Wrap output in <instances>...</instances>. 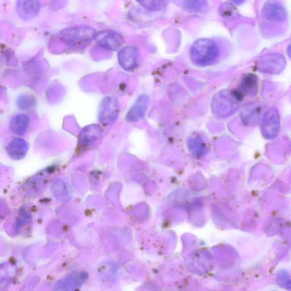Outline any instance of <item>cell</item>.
<instances>
[{
	"instance_id": "cell-1",
	"label": "cell",
	"mask_w": 291,
	"mask_h": 291,
	"mask_svg": "<svg viewBox=\"0 0 291 291\" xmlns=\"http://www.w3.org/2000/svg\"><path fill=\"white\" fill-rule=\"evenodd\" d=\"M219 54L218 45L212 40L203 38L197 40L190 50L192 61L199 66H207L212 64Z\"/></svg>"
},
{
	"instance_id": "cell-2",
	"label": "cell",
	"mask_w": 291,
	"mask_h": 291,
	"mask_svg": "<svg viewBox=\"0 0 291 291\" xmlns=\"http://www.w3.org/2000/svg\"><path fill=\"white\" fill-rule=\"evenodd\" d=\"M243 95L238 90H225L215 95L212 102L213 113L220 117L229 116L237 107V103L241 101Z\"/></svg>"
},
{
	"instance_id": "cell-3",
	"label": "cell",
	"mask_w": 291,
	"mask_h": 291,
	"mask_svg": "<svg viewBox=\"0 0 291 291\" xmlns=\"http://www.w3.org/2000/svg\"><path fill=\"white\" fill-rule=\"evenodd\" d=\"M96 35L94 29L83 26L64 29L60 33L59 37L65 42L78 44L91 41Z\"/></svg>"
},
{
	"instance_id": "cell-4",
	"label": "cell",
	"mask_w": 291,
	"mask_h": 291,
	"mask_svg": "<svg viewBox=\"0 0 291 291\" xmlns=\"http://www.w3.org/2000/svg\"><path fill=\"white\" fill-rule=\"evenodd\" d=\"M280 128V116L278 110L271 108L265 113L262 125L263 136L267 139L277 137Z\"/></svg>"
},
{
	"instance_id": "cell-5",
	"label": "cell",
	"mask_w": 291,
	"mask_h": 291,
	"mask_svg": "<svg viewBox=\"0 0 291 291\" xmlns=\"http://www.w3.org/2000/svg\"><path fill=\"white\" fill-rule=\"evenodd\" d=\"M285 66L284 58L279 54H268L261 58L258 63L260 71L265 74H277L283 71Z\"/></svg>"
},
{
	"instance_id": "cell-6",
	"label": "cell",
	"mask_w": 291,
	"mask_h": 291,
	"mask_svg": "<svg viewBox=\"0 0 291 291\" xmlns=\"http://www.w3.org/2000/svg\"><path fill=\"white\" fill-rule=\"evenodd\" d=\"M119 113V105L116 100L112 98L104 99L100 104L99 119L104 124L113 123Z\"/></svg>"
},
{
	"instance_id": "cell-7",
	"label": "cell",
	"mask_w": 291,
	"mask_h": 291,
	"mask_svg": "<svg viewBox=\"0 0 291 291\" xmlns=\"http://www.w3.org/2000/svg\"><path fill=\"white\" fill-rule=\"evenodd\" d=\"M96 42L103 48L115 51L123 44L124 41L122 35L114 31H104L95 36Z\"/></svg>"
},
{
	"instance_id": "cell-8",
	"label": "cell",
	"mask_w": 291,
	"mask_h": 291,
	"mask_svg": "<svg viewBox=\"0 0 291 291\" xmlns=\"http://www.w3.org/2000/svg\"><path fill=\"white\" fill-rule=\"evenodd\" d=\"M16 7L20 18L30 20L37 16L41 4L39 0H17Z\"/></svg>"
},
{
	"instance_id": "cell-9",
	"label": "cell",
	"mask_w": 291,
	"mask_h": 291,
	"mask_svg": "<svg viewBox=\"0 0 291 291\" xmlns=\"http://www.w3.org/2000/svg\"><path fill=\"white\" fill-rule=\"evenodd\" d=\"M149 98L147 94H142L137 99L127 115V119L130 122H137L141 119L147 112Z\"/></svg>"
},
{
	"instance_id": "cell-10",
	"label": "cell",
	"mask_w": 291,
	"mask_h": 291,
	"mask_svg": "<svg viewBox=\"0 0 291 291\" xmlns=\"http://www.w3.org/2000/svg\"><path fill=\"white\" fill-rule=\"evenodd\" d=\"M118 61L120 65L127 71L133 69L137 63L138 50L133 46H128L119 52Z\"/></svg>"
},
{
	"instance_id": "cell-11",
	"label": "cell",
	"mask_w": 291,
	"mask_h": 291,
	"mask_svg": "<svg viewBox=\"0 0 291 291\" xmlns=\"http://www.w3.org/2000/svg\"><path fill=\"white\" fill-rule=\"evenodd\" d=\"M28 145L21 138H14L8 145L7 151L9 156L15 160L23 158L28 153Z\"/></svg>"
},
{
	"instance_id": "cell-12",
	"label": "cell",
	"mask_w": 291,
	"mask_h": 291,
	"mask_svg": "<svg viewBox=\"0 0 291 291\" xmlns=\"http://www.w3.org/2000/svg\"><path fill=\"white\" fill-rule=\"evenodd\" d=\"M264 16L270 20L282 21L287 17L285 9L280 4L269 3L263 8Z\"/></svg>"
},
{
	"instance_id": "cell-13",
	"label": "cell",
	"mask_w": 291,
	"mask_h": 291,
	"mask_svg": "<svg viewBox=\"0 0 291 291\" xmlns=\"http://www.w3.org/2000/svg\"><path fill=\"white\" fill-rule=\"evenodd\" d=\"M258 90V78L254 74L245 75L240 82L239 92L245 95H254Z\"/></svg>"
},
{
	"instance_id": "cell-14",
	"label": "cell",
	"mask_w": 291,
	"mask_h": 291,
	"mask_svg": "<svg viewBox=\"0 0 291 291\" xmlns=\"http://www.w3.org/2000/svg\"><path fill=\"white\" fill-rule=\"evenodd\" d=\"M102 134L101 129L98 126H89L85 128L80 133V144L83 147H88L96 141Z\"/></svg>"
},
{
	"instance_id": "cell-15",
	"label": "cell",
	"mask_w": 291,
	"mask_h": 291,
	"mask_svg": "<svg viewBox=\"0 0 291 291\" xmlns=\"http://www.w3.org/2000/svg\"><path fill=\"white\" fill-rule=\"evenodd\" d=\"M29 126V119L27 115L19 114L11 120V129L17 135H22L26 133Z\"/></svg>"
},
{
	"instance_id": "cell-16",
	"label": "cell",
	"mask_w": 291,
	"mask_h": 291,
	"mask_svg": "<svg viewBox=\"0 0 291 291\" xmlns=\"http://www.w3.org/2000/svg\"><path fill=\"white\" fill-rule=\"evenodd\" d=\"M188 147L190 152L198 155H203L207 150L206 144L200 135L190 138L188 141Z\"/></svg>"
},
{
	"instance_id": "cell-17",
	"label": "cell",
	"mask_w": 291,
	"mask_h": 291,
	"mask_svg": "<svg viewBox=\"0 0 291 291\" xmlns=\"http://www.w3.org/2000/svg\"><path fill=\"white\" fill-rule=\"evenodd\" d=\"M86 278V274L83 273H78V274L69 276L67 278L64 279L61 283H64V287H68V289H69L70 287L74 289V288L77 287L79 285L84 283Z\"/></svg>"
},
{
	"instance_id": "cell-18",
	"label": "cell",
	"mask_w": 291,
	"mask_h": 291,
	"mask_svg": "<svg viewBox=\"0 0 291 291\" xmlns=\"http://www.w3.org/2000/svg\"><path fill=\"white\" fill-rule=\"evenodd\" d=\"M207 0H185L184 8L190 12H199L207 8Z\"/></svg>"
},
{
	"instance_id": "cell-19",
	"label": "cell",
	"mask_w": 291,
	"mask_h": 291,
	"mask_svg": "<svg viewBox=\"0 0 291 291\" xmlns=\"http://www.w3.org/2000/svg\"><path fill=\"white\" fill-rule=\"evenodd\" d=\"M144 8L150 11H158L165 7L164 0H137Z\"/></svg>"
},
{
	"instance_id": "cell-20",
	"label": "cell",
	"mask_w": 291,
	"mask_h": 291,
	"mask_svg": "<svg viewBox=\"0 0 291 291\" xmlns=\"http://www.w3.org/2000/svg\"><path fill=\"white\" fill-rule=\"evenodd\" d=\"M220 14L225 18L228 19L234 18L238 16L236 9L232 4L226 3L220 7Z\"/></svg>"
},
{
	"instance_id": "cell-21",
	"label": "cell",
	"mask_w": 291,
	"mask_h": 291,
	"mask_svg": "<svg viewBox=\"0 0 291 291\" xmlns=\"http://www.w3.org/2000/svg\"><path fill=\"white\" fill-rule=\"evenodd\" d=\"M257 109H254L252 106L244 107L241 111V118L243 123L245 124H249L253 122V118L257 116Z\"/></svg>"
},
{
	"instance_id": "cell-22",
	"label": "cell",
	"mask_w": 291,
	"mask_h": 291,
	"mask_svg": "<svg viewBox=\"0 0 291 291\" xmlns=\"http://www.w3.org/2000/svg\"><path fill=\"white\" fill-rule=\"evenodd\" d=\"M36 101L34 98L27 95H22L18 98L17 104L20 109L25 110L31 108L33 107Z\"/></svg>"
},
{
	"instance_id": "cell-23",
	"label": "cell",
	"mask_w": 291,
	"mask_h": 291,
	"mask_svg": "<svg viewBox=\"0 0 291 291\" xmlns=\"http://www.w3.org/2000/svg\"><path fill=\"white\" fill-rule=\"evenodd\" d=\"M231 1L236 4H241L245 2V0H231Z\"/></svg>"
},
{
	"instance_id": "cell-24",
	"label": "cell",
	"mask_w": 291,
	"mask_h": 291,
	"mask_svg": "<svg viewBox=\"0 0 291 291\" xmlns=\"http://www.w3.org/2000/svg\"><path fill=\"white\" fill-rule=\"evenodd\" d=\"M287 52L289 56L291 58V44L289 45V47H288Z\"/></svg>"
}]
</instances>
